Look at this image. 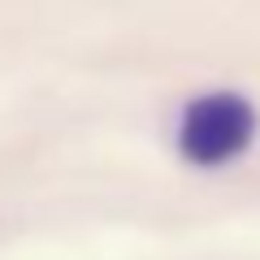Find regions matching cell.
<instances>
[{"label":"cell","mask_w":260,"mask_h":260,"mask_svg":"<svg viewBox=\"0 0 260 260\" xmlns=\"http://www.w3.org/2000/svg\"><path fill=\"white\" fill-rule=\"evenodd\" d=\"M256 126H260V113H256V104H251L247 95H239V91H204V95H195L182 109L174 143H178V156H182L186 165L217 169V165L239 160L243 152L251 148Z\"/></svg>","instance_id":"6da1fadb"}]
</instances>
